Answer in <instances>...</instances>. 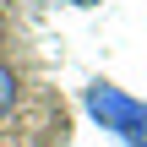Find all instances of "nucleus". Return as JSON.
I'll use <instances>...</instances> for the list:
<instances>
[{"label":"nucleus","mask_w":147,"mask_h":147,"mask_svg":"<svg viewBox=\"0 0 147 147\" xmlns=\"http://www.w3.org/2000/svg\"><path fill=\"white\" fill-rule=\"evenodd\" d=\"M82 109H87V120L98 125V131H109L115 142L125 147H147V104L142 98H131L125 87H115V82H87L82 87Z\"/></svg>","instance_id":"nucleus-1"},{"label":"nucleus","mask_w":147,"mask_h":147,"mask_svg":"<svg viewBox=\"0 0 147 147\" xmlns=\"http://www.w3.org/2000/svg\"><path fill=\"white\" fill-rule=\"evenodd\" d=\"M11 109H16V71L0 60V120H5Z\"/></svg>","instance_id":"nucleus-2"},{"label":"nucleus","mask_w":147,"mask_h":147,"mask_svg":"<svg viewBox=\"0 0 147 147\" xmlns=\"http://www.w3.org/2000/svg\"><path fill=\"white\" fill-rule=\"evenodd\" d=\"M65 5H82V11H87V5H104V0H65Z\"/></svg>","instance_id":"nucleus-3"}]
</instances>
